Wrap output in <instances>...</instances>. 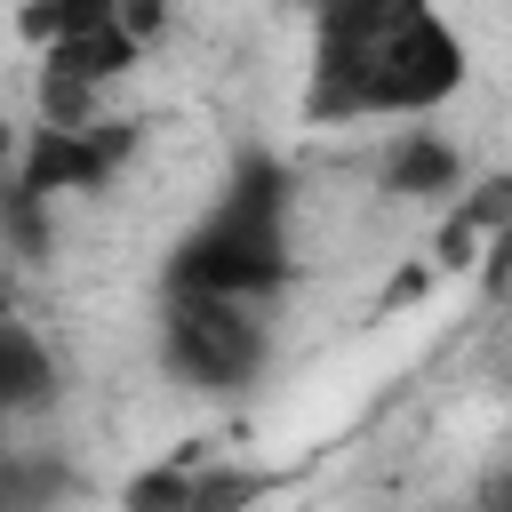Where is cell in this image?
I'll return each mask as SVG.
<instances>
[{
    "instance_id": "6da1fadb",
    "label": "cell",
    "mask_w": 512,
    "mask_h": 512,
    "mask_svg": "<svg viewBox=\"0 0 512 512\" xmlns=\"http://www.w3.org/2000/svg\"><path fill=\"white\" fill-rule=\"evenodd\" d=\"M288 176L280 160H240L232 168V192L208 208V224H192L168 256V296H232V304H256L288 280Z\"/></svg>"
},
{
    "instance_id": "7a4b0ae2",
    "label": "cell",
    "mask_w": 512,
    "mask_h": 512,
    "mask_svg": "<svg viewBox=\"0 0 512 512\" xmlns=\"http://www.w3.org/2000/svg\"><path fill=\"white\" fill-rule=\"evenodd\" d=\"M464 72H472L464 40L424 8V16H408L400 32H384V40L360 56V72H352V112H432V104H448V96L464 88Z\"/></svg>"
},
{
    "instance_id": "3957f363",
    "label": "cell",
    "mask_w": 512,
    "mask_h": 512,
    "mask_svg": "<svg viewBox=\"0 0 512 512\" xmlns=\"http://www.w3.org/2000/svg\"><path fill=\"white\" fill-rule=\"evenodd\" d=\"M160 360L192 392H240L264 368V320L256 304H232V296H168Z\"/></svg>"
},
{
    "instance_id": "277c9868",
    "label": "cell",
    "mask_w": 512,
    "mask_h": 512,
    "mask_svg": "<svg viewBox=\"0 0 512 512\" xmlns=\"http://www.w3.org/2000/svg\"><path fill=\"white\" fill-rule=\"evenodd\" d=\"M432 0H320V24H312V88H304V112L312 120H360L352 112V72L360 56L400 32L408 16H424Z\"/></svg>"
},
{
    "instance_id": "5b68a950",
    "label": "cell",
    "mask_w": 512,
    "mask_h": 512,
    "mask_svg": "<svg viewBox=\"0 0 512 512\" xmlns=\"http://www.w3.org/2000/svg\"><path fill=\"white\" fill-rule=\"evenodd\" d=\"M128 128L120 120H88V128H32L24 136V160H16V184L32 200H64V192H96L112 184V168L128 160Z\"/></svg>"
},
{
    "instance_id": "8992f818",
    "label": "cell",
    "mask_w": 512,
    "mask_h": 512,
    "mask_svg": "<svg viewBox=\"0 0 512 512\" xmlns=\"http://www.w3.org/2000/svg\"><path fill=\"white\" fill-rule=\"evenodd\" d=\"M56 400V360L24 320H0V416H32Z\"/></svg>"
},
{
    "instance_id": "52a82bcc",
    "label": "cell",
    "mask_w": 512,
    "mask_h": 512,
    "mask_svg": "<svg viewBox=\"0 0 512 512\" xmlns=\"http://www.w3.org/2000/svg\"><path fill=\"white\" fill-rule=\"evenodd\" d=\"M456 184H464V160H456V144H440V136H400L392 160H384V192L432 200V192H456Z\"/></svg>"
},
{
    "instance_id": "ba28073f",
    "label": "cell",
    "mask_w": 512,
    "mask_h": 512,
    "mask_svg": "<svg viewBox=\"0 0 512 512\" xmlns=\"http://www.w3.org/2000/svg\"><path fill=\"white\" fill-rule=\"evenodd\" d=\"M48 64H56V72H72L80 88H104V80H120V72L136 64V40H128L120 24H96V32H80V40H56V48H48Z\"/></svg>"
},
{
    "instance_id": "9c48e42d",
    "label": "cell",
    "mask_w": 512,
    "mask_h": 512,
    "mask_svg": "<svg viewBox=\"0 0 512 512\" xmlns=\"http://www.w3.org/2000/svg\"><path fill=\"white\" fill-rule=\"evenodd\" d=\"M72 496V472L48 456H0V512H56Z\"/></svg>"
},
{
    "instance_id": "30bf717a",
    "label": "cell",
    "mask_w": 512,
    "mask_h": 512,
    "mask_svg": "<svg viewBox=\"0 0 512 512\" xmlns=\"http://www.w3.org/2000/svg\"><path fill=\"white\" fill-rule=\"evenodd\" d=\"M264 472H240V464H192V496H184V512H256L264 504Z\"/></svg>"
},
{
    "instance_id": "8fae6325",
    "label": "cell",
    "mask_w": 512,
    "mask_h": 512,
    "mask_svg": "<svg viewBox=\"0 0 512 512\" xmlns=\"http://www.w3.org/2000/svg\"><path fill=\"white\" fill-rule=\"evenodd\" d=\"M96 24H112V0H32V8H24V32H32L40 48L80 40V32H96Z\"/></svg>"
},
{
    "instance_id": "7c38bea8",
    "label": "cell",
    "mask_w": 512,
    "mask_h": 512,
    "mask_svg": "<svg viewBox=\"0 0 512 512\" xmlns=\"http://www.w3.org/2000/svg\"><path fill=\"white\" fill-rule=\"evenodd\" d=\"M184 496H192V464L168 456V464H144V472L120 488V512H184Z\"/></svg>"
},
{
    "instance_id": "4fadbf2b",
    "label": "cell",
    "mask_w": 512,
    "mask_h": 512,
    "mask_svg": "<svg viewBox=\"0 0 512 512\" xmlns=\"http://www.w3.org/2000/svg\"><path fill=\"white\" fill-rule=\"evenodd\" d=\"M0 240L16 256H48V200H32L24 184H0Z\"/></svg>"
},
{
    "instance_id": "5bb4252c",
    "label": "cell",
    "mask_w": 512,
    "mask_h": 512,
    "mask_svg": "<svg viewBox=\"0 0 512 512\" xmlns=\"http://www.w3.org/2000/svg\"><path fill=\"white\" fill-rule=\"evenodd\" d=\"M88 120H96V88H80L56 64H40V128H88Z\"/></svg>"
},
{
    "instance_id": "9a60e30c",
    "label": "cell",
    "mask_w": 512,
    "mask_h": 512,
    "mask_svg": "<svg viewBox=\"0 0 512 512\" xmlns=\"http://www.w3.org/2000/svg\"><path fill=\"white\" fill-rule=\"evenodd\" d=\"M0 320H8V280H0Z\"/></svg>"
}]
</instances>
